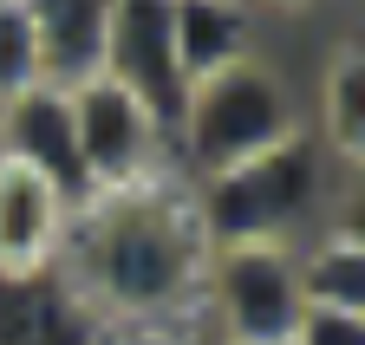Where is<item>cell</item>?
Masks as SVG:
<instances>
[{"label":"cell","instance_id":"cell-1","mask_svg":"<svg viewBox=\"0 0 365 345\" xmlns=\"http://www.w3.org/2000/svg\"><path fill=\"white\" fill-rule=\"evenodd\" d=\"M209 228L196 176L176 156L150 163L144 176L91 189L66 215L59 267L91 307V319H144V313H176L196 307L209 280Z\"/></svg>","mask_w":365,"mask_h":345},{"label":"cell","instance_id":"cell-2","mask_svg":"<svg viewBox=\"0 0 365 345\" xmlns=\"http://www.w3.org/2000/svg\"><path fill=\"white\" fill-rule=\"evenodd\" d=\"M327 189H333V156L319 150L307 124L215 176H196L202 228L215 248H255V241L294 248L307 228L327 222Z\"/></svg>","mask_w":365,"mask_h":345},{"label":"cell","instance_id":"cell-3","mask_svg":"<svg viewBox=\"0 0 365 345\" xmlns=\"http://www.w3.org/2000/svg\"><path fill=\"white\" fill-rule=\"evenodd\" d=\"M300 124L307 117H300V98H294L287 72L267 65L261 53H248V59H235V65H222V72L190 85L176 137H170V156L190 176H215V169L294 137Z\"/></svg>","mask_w":365,"mask_h":345},{"label":"cell","instance_id":"cell-4","mask_svg":"<svg viewBox=\"0 0 365 345\" xmlns=\"http://www.w3.org/2000/svg\"><path fill=\"white\" fill-rule=\"evenodd\" d=\"M202 313L215 345H287L307 299L294 274V248L255 241V248H215L202 280Z\"/></svg>","mask_w":365,"mask_h":345},{"label":"cell","instance_id":"cell-5","mask_svg":"<svg viewBox=\"0 0 365 345\" xmlns=\"http://www.w3.org/2000/svg\"><path fill=\"white\" fill-rule=\"evenodd\" d=\"M72 105V131H78V156H85V176L91 189H111V183H130V176H144L150 163L170 156V137H163V124L137 105L118 78H85L66 92Z\"/></svg>","mask_w":365,"mask_h":345},{"label":"cell","instance_id":"cell-6","mask_svg":"<svg viewBox=\"0 0 365 345\" xmlns=\"http://www.w3.org/2000/svg\"><path fill=\"white\" fill-rule=\"evenodd\" d=\"M105 78H118L124 92L144 105L163 137H176L190 78L176 65V33H170V0H118L111 33H105Z\"/></svg>","mask_w":365,"mask_h":345},{"label":"cell","instance_id":"cell-7","mask_svg":"<svg viewBox=\"0 0 365 345\" xmlns=\"http://www.w3.org/2000/svg\"><path fill=\"white\" fill-rule=\"evenodd\" d=\"M0 156H14L39 183H53L66 196V208H78L91 196L85 156H78V131H72V105H66L59 85H33V92L0 105Z\"/></svg>","mask_w":365,"mask_h":345},{"label":"cell","instance_id":"cell-8","mask_svg":"<svg viewBox=\"0 0 365 345\" xmlns=\"http://www.w3.org/2000/svg\"><path fill=\"white\" fill-rule=\"evenodd\" d=\"M0 345H98V319L66 267H0Z\"/></svg>","mask_w":365,"mask_h":345},{"label":"cell","instance_id":"cell-9","mask_svg":"<svg viewBox=\"0 0 365 345\" xmlns=\"http://www.w3.org/2000/svg\"><path fill=\"white\" fill-rule=\"evenodd\" d=\"M66 196L0 156V267H53L66 241Z\"/></svg>","mask_w":365,"mask_h":345},{"label":"cell","instance_id":"cell-10","mask_svg":"<svg viewBox=\"0 0 365 345\" xmlns=\"http://www.w3.org/2000/svg\"><path fill=\"white\" fill-rule=\"evenodd\" d=\"M111 7L118 0H26L33 33H39V59H46V85L72 92V85L105 72Z\"/></svg>","mask_w":365,"mask_h":345},{"label":"cell","instance_id":"cell-11","mask_svg":"<svg viewBox=\"0 0 365 345\" xmlns=\"http://www.w3.org/2000/svg\"><path fill=\"white\" fill-rule=\"evenodd\" d=\"M255 0H170V33H176V65L182 78H209L255 53Z\"/></svg>","mask_w":365,"mask_h":345},{"label":"cell","instance_id":"cell-12","mask_svg":"<svg viewBox=\"0 0 365 345\" xmlns=\"http://www.w3.org/2000/svg\"><path fill=\"white\" fill-rule=\"evenodd\" d=\"M294 274L307 307H333V313H365V235L359 222H319L307 241H294Z\"/></svg>","mask_w":365,"mask_h":345},{"label":"cell","instance_id":"cell-13","mask_svg":"<svg viewBox=\"0 0 365 345\" xmlns=\"http://www.w3.org/2000/svg\"><path fill=\"white\" fill-rule=\"evenodd\" d=\"M307 131L319 137V150L333 163H346V169L365 163V53L352 39L319 65V111Z\"/></svg>","mask_w":365,"mask_h":345},{"label":"cell","instance_id":"cell-14","mask_svg":"<svg viewBox=\"0 0 365 345\" xmlns=\"http://www.w3.org/2000/svg\"><path fill=\"white\" fill-rule=\"evenodd\" d=\"M46 85V59H39V33L26 0H0V105Z\"/></svg>","mask_w":365,"mask_h":345},{"label":"cell","instance_id":"cell-15","mask_svg":"<svg viewBox=\"0 0 365 345\" xmlns=\"http://www.w3.org/2000/svg\"><path fill=\"white\" fill-rule=\"evenodd\" d=\"M287 345H365V313H333V307H307Z\"/></svg>","mask_w":365,"mask_h":345},{"label":"cell","instance_id":"cell-16","mask_svg":"<svg viewBox=\"0 0 365 345\" xmlns=\"http://www.w3.org/2000/svg\"><path fill=\"white\" fill-rule=\"evenodd\" d=\"M319 7V0H255V14H307Z\"/></svg>","mask_w":365,"mask_h":345}]
</instances>
